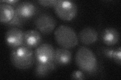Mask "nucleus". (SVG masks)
<instances>
[{"label": "nucleus", "instance_id": "a211bd4d", "mask_svg": "<svg viewBox=\"0 0 121 80\" xmlns=\"http://www.w3.org/2000/svg\"><path fill=\"white\" fill-rule=\"evenodd\" d=\"M113 61L116 64L121 65V48L119 47L116 48L114 56H113Z\"/></svg>", "mask_w": 121, "mask_h": 80}, {"label": "nucleus", "instance_id": "4468645a", "mask_svg": "<svg viewBox=\"0 0 121 80\" xmlns=\"http://www.w3.org/2000/svg\"><path fill=\"white\" fill-rule=\"evenodd\" d=\"M15 12V8L5 3L0 4V21L5 24L10 21L13 18Z\"/></svg>", "mask_w": 121, "mask_h": 80}, {"label": "nucleus", "instance_id": "6e6552de", "mask_svg": "<svg viewBox=\"0 0 121 80\" xmlns=\"http://www.w3.org/2000/svg\"><path fill=\"white\" fill-rule=\"evenodd\" d=\"M15 10L19 16L25 21L35 16L39 12V8L35 4L27 1L19 3Z\"/></svg>", "mask_w": 121, "mask_h": 80}, {"label": "nucleus", "instance_id": "0eeeda50", "mask_svg": "<svg viewBox=\"0 0 121 80\" xmlns=\"http://www.w3.org/2000/svg\"><path fill=\"white\" fill-rule=\"evenodd\" d=\"M5 42L12 49L24 45V32L18 28H10L6 33Z\"/></svg>", "mask_w": 121, "mask_h": 80}, {"label": "nucleus", "instance_id": "6ab92c4d", "mask_svg": "<svg viewBox=\"0 0 121 80\" xmlns=\"http://www.w3.org/2000/svg\"><path fill=\"white\" fill-rule=\"evenodd\" d=\"M57 0H39L37 3L43 7H54Z\"/></svg>", "mask_w": 121, "mask_h": 80}, {"label": "nucleus", "instance_id": "aec40b11", "mask_svg": "<svg viewBox=\"0 0 121 80\" xmlns=\"http://www.w3.org/2000/svg\"><path fill=\"white\" fill-rule=\"evenodd\" d=\"M1 2L6 3L7 4H9L13 7H14L15 8L17 5L19 1H18V0H6V1H1Z\"/></svg>", "mask_w": 121, "mask_h": 80}, {"label": "nucleus", "instance_id": "7ed1b4c3", "mask_svg": "<svg viewBox=\"0 0 121 80\" xmlns=\"http://www.w3.org/2000/svg\"><path fill=\"white\" fill-rule=\"evenodd\" d=\"M55 39L60 46L66 49H71L76 46L78 38L74 30L69 26L60 25L54 32Z\"/></svg>", "mask_w": 121, "mask_h": 80}, {"label": "nucleus", "instance_id": "39448f33", "mask_svg": "<svg viewBox=\"0 0 121 80\" xmlns=\"http://www.w3.org/2000/svg\"><path fill=\"white\" fill-rule=\"evenodd\" d=\"M35 28L41 34L48 35L54 31L56 22L55 19L48 13H41L37 16L34 21Z\"/></svg>", "mask_w": 121, "mask_h": 80}, {"label": "nucleus", "instance_id": "f257e3e1", "mask_svg": "<svg viewBox=\"0 0 121 80\" xmlns=\"http://www.w3.org/2000/svg\"><path fill=\"white\" fill-rule=\"evenodd\" d=\"M75 60L78 67L87 75H95L99 71V64L95 55L87 47L82 46L78 49Z\"/></svg>", "mask_w": 121, "mask_h": 80}, {"label": "nucleus", "instance_id": "20e7f679", "mask_svg": "<svg viewBox=\"0 0 121 80\" xmlns=\"http://www.w3.org/2000/svg\"><path fill=\"white\" fill-rule=\"evenodd\" d=\"M54 8L56 16L63 21H71L77 15V6L73 1L57 0Z\"/></svg>", "mask_w": 121, "mask_h": 80}, {"label": "nucleus", "instance_id": "1a4fd4ad", "mask_svg": "<svg viewBox=\"0 0 121 80\" xmlns=\"http://www.w3.org/2000/svg\"><path fill=\"white\" fill-rule=\"evenodd\" d=\"M98 33L92 27H85L81 30L78 38L80 42L85 45H90L95 43L98 39Z\"/></svg>", "mask_w": 121, "mask_h": 80}, {"label": "nucleus", "instance_id": "dca6fc26", "mask_svg": "<svg viewBox=\"0 0 121 80\" xmlns=\"http://www.w3.org/2000/svg\"><path fill=\"white\" fill-rule=\"evenodd\" d=\"M116 49L107 48V47H103L101 48V52L103 55L111 60H113V56H114L115 52Z\"/></svg>", "mask_w": 121, "mask_h": 80}, {"label": "nucleus", "instance_id": "2eb2a0df", "mask_svg": "<svg viewBox=\"0 0 121 80\" xmlns=\"http://www.w3.org/2000/svg\"><path fill=\"white\" fill-rule=\"evenodd\" d=\"M25 20L22 19L19 15L17 14L15 11L14 16L10 21L8 22L7 23L5 24L6 26L9 27L11 28H21L25 23Z\"/></svg>", "mask_w": 121, "mask_h": 80}, {"label": "nucleus", "instance_id": "f3484780", "mask_svg": "<svg viewBox=\"0 0 121 80\" xmlns=\"http://www.w3.org/2000/svg\"><path fill=\"white\" fill-rule=\"evenodd\" d=\"M71 78L74 80H84L85 79L84 73L80 70L74 71L71 74Z\"/></svg>", "mask_w": 121, "mask_h": 80}, {"label": "nucleus", "instance_id": "ddd939ff", "mask_svg": "<svg viewBox=\"0 0 121 80\" xmlns=\"http://www.w3.org/2000/svg\"><path fill=\"white\" fill-rule=\"evenodd\" d=\"M35 75L39 78H43L50 75L57 67L54 62L48 64H41L35 62Z\"/></svg>", "mask_w": 121, "mask_h": 80}, {"label": "nucleus", "instance_id": "423d86ee", "mask_svg": "<svg viewBox=\"0 0 121 80\" xmlns=\"http://www.w3.org/2000/svg\"><path fill=\"white\" fill-rule=\"evenodd\" d=\"M55 50L52 46L48 43H41L35 49V62L48 64L54 62Z\"/></svg>", "mask_w": 121, "mask_h": 80}, {"label": "nucleus", "instance_id": "9d476101", "mask_svg": "<svg viewBox=\"0 0 121 80\" xmlns=\"http://www.w3.org/2000/svg\"><path fill=\"white\" fill-rule=\"evenodd\" d=\"M41 33L36 30H29L24 32V45L31 48H36L42 43Z\"/></svg>", "mask_w": 121, "mask_h": 80}, {"label": "nucleus", "instance_id": "f8f14e48", "mask_svg": "<svg viewBox=\"0 0 121 80\" xmlns=\"http://www.w3.org/2000/svg\"><path fill=\"white\" fill-rule=\"evenodd\" d=\"M101 39L105 45L108 46H112L118 43L120 40V34L115 28H107L102 33Z\"/></svg>", "mask_w": 121, "mask_h": 80}, {"label": "nucleus", "instance_id": "f03ea898", "mask_svg": "<svg viewBox=\"0 0 121 80\" xmlns=\"http://www.w3.org/2000/svg\"><path fill=\"white\" fill-rule=\"evenodd\" d=\"M11 62L19 70H27L35 64V53L32 48L23 45L12 49L10 53Z\"/></svg>", "mask_w": 121, "mask_h": 80}, {"label": "nucleus", "instance_id": "9b49d317", "mask_svg": "<svg viewBox=\"0 0 121 80\" xmlns=\"http://www.w3.org/2000/svg\"><path fill=\"white\" fill-rule=\"evenodd\" d=\"M72 60V53L68 49L58 48L55 50L54 62L58 66L69 65Z\"/></svg>", "mask_w": 121, "mask_h": 80}]
</instances>
